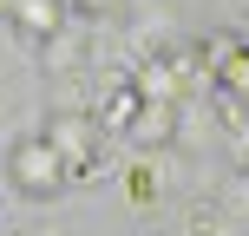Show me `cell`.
Instances as JSON below:
<instances>
[{
	"instance_id": "1",
	"label": "cell",
	"mask_w": 249,
	"mask_h": 236,
	"mask_svg": "<svg viewBox=\"0 0 249 236\" xmlns=\"http://www.w3.org/2000/svg\"><path fill=\"white\" fill-rule=\"evenodd\" d=\"M7 164H13V177H20L26 190H53L59 184V145H20Z\"/></svg>"
},
{
	"instance_id": "2",
	"label": "cell",
	"mask_w": 249,
	"mask_h": 236,
	"mask_svg": "<svg viewBox=\"0 0 249 236\" xmlns=\"http://www.w3.org/2000/svg\"><path fill=\"white\" fill-rule=\"evenodd\" d=\"M86 7H105V0H86Z\"/></svg>"
}]
</instances>
